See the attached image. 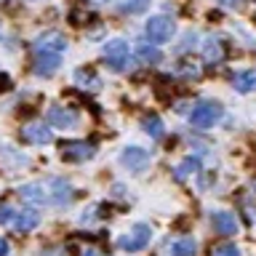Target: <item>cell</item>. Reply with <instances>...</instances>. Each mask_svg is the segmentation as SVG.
Returning a JSON list of instances; mask_svg holds the SVG:
<instances>
[{
	"label": "cell",
	"mask_w": 256,
	"mask_h": 256,
	"mask_svg": "<svg viewBox=\"0 0 256 256\" xmlns=\"http://www.w3.org/2000/svg\"><path fill=\"white\" fill-rule=\"evenodd\" d=\"M38 51H43V54H64L67 51V38H64L59 30H48V32H43V35L35 40V54Z\"/></svg>",
	"instance_id": "52a82bcc"
},
{
	"label": "cell",
	"mask_w": 256,
	"mask_h": 256,
	"mask_svg": "<svg viewBox=\"0 0 256 256\" xmlns=\"http://www.w3.org/2000/svg\"><path fill=\"white\" fill-rule=\"evenodd\" d=\"M224 3H227V6H235V3H238V0H224Z\"/></svg>",
	"instance_id": "484cf974"
},
{
	"label": "cell",
	"mask_w": 256,
	"mask_h": 256,
	"mask_svg": "<svg viewBox=\"0 0 256 256\" xmlns=\"http://www.w3.org/2000/svg\"><path fill=\"white\" fill-rule=\"evenodd\" d=\"M211 224L219 235H238V219H235V214H230V211H214Z\"/></svg>",
	"instance_id": "4fadbf2b"
},
{
	"label": "cell",
	"mask_w": 256,
	"mask_h": 256,
	"mask_svg": "<svg viewBox=\"0 0 256 256\" xmlns=\"http://www.w3.org/2000/svg\"><path fill=\"white\" fill-rule=\"evenodd\" d=\"M195 251H198V243L192 238H179V240L171 243V254L174 256H195Z\"/></svg>",
	"instance_id": "d6986e66"
},
{
	"label": "cell",
	"mask_w": 256,
	"mask_h": 256,
	"mask_svg": "<svg viewBox=\"0 0 256 256\" xmlns=\"http://www.w3.org/2000/svg\"><path fill=\"white\" fill-rule=\"evenodd\" d=\"M211 256H240V248L235 243H222L211 251Z\"/></svg>",
	"instance_id": "7402d4cb"
},
{
	"label": "cell",
	"mask_w": 256,
	"mask_h": 256,
	"mask_svg": "<svg viewBox=\"0 0 256 256\" xmlns=\"http://www.w3.org/2000/svg\"><path fill=\"white\" fill-rule=\"evenodd\" d=\"M8 224H11L16 232H30V230H35L40 224V214L32 211V208H22V211H14V216H11Z\"/></svg>",
	"instance_id": "8fae6325"
},
{
	"label": "cell",
	"mask_w": 256,
	"mask_h": 256,
	"mask_svg": "<svg viewBox=\"0 0 256 256\" xmlns=\"http://www.w3.org/2000/svg\"><path fill=\"white\" fill-rule=\"evenodd\" d=\"M136 56H139L142 64H160L163 62V54H160V48L155 43H136Z\"/></svg>",
	"instance_id": "9a60e30c"
},
{
	"label": "cell",
	"mask_w": 256,
	"mask_h": 256,
	"mask_svg": "<svg viewBox=\"0 0 256 256\" xmlns=\"http://www.w3.org/2000/svg\"><path fill=\"white\" fill-rule=\"evenodd\" d=\"M8 254V240H0V256Z\"/></svg>",
	"instance_id": "cb8c5ba5"
},
{
	"label": "cell",
	"mask_w": 256,
	"mask_h": 256,
	"mask_svg": "<svg viewBox=\"0 0 256 256\" xmlns=\"http://www.w3.org/2000/svg\"><path fill=\"white\" fill-rule=\"evenodd\" d=\"M219 118H222V104L219 102H200L190 112V126L198 128V131H208V128H214V123Z\"/></svg>",
	"instance_id": "7a4b0ae2"
},
{
	"label": "cell",
	"mask_w": 256,
	"mask_h": 256,
	"mask_svg": "<svg viewBox=\"0 0 256 256\" xmlns=\"http://www.w3.org/2000/svg\"><path fill=\"white\" fill-rule=\"evenodd\" d=\"M83 256H99V251H96V248H86Z\"/></svg>",
	"instance_id": "d4e9b609"
},
{
	"label": "cell",
	"mask_w": 256,
	"mask_h": 256,
	"mask_svg": "<svg viewBox=\"0 0 256 256\" xmlns=\"http://www.w3.org/2000/svg\"><path fill=\"white\" fill-rule=\"evenodd\" d=\"M232 86H235L238 94H251L256 88V72L246 70V72H238L235 78H232Z\"/></svg>",
	"instance_id": "ac0fdd59"
},
{
	"label": "cell",
	"mask_w": 256,
	"mask_h": 256,
	"mask_svg": "<svg viewBox=\"0 0 256 256\" xmlns=\"http://www.w3.org/2000/svg\"><path fill=\"white\" fill-rule=\"evenodd\" d=\"M80 115L72 107H51L48 110V123L56 128H75Z\"/></svg>",
	"instance_id": "9c48e42d"
},
{
	"label": "cell",
	"mask_w": 256,
	"mask_h": 256,
	"mask_svg": "<svg viewBox=\"0 0 256 256\" xmlns=\"http://www.w3.org/2000/svg\"><path fill=\"white\" fill-rule=\"evenodd\" d=\"M11 216H14V211H11V206H0V224H8L11 222Z\"/></svg>",
	"instance_id": "603a6c76"
},
{
	"label": "cell",
	"mask_w": 256,
	"mask_h": 256,
	"mask_svg": "<svg viewBox=\"0 0 256 256\" xmlns=\"http://www.w3.org/2000/svg\"><path fill=\"white\" fill-rule=\"evenodd\" d=\"M152 0H126L123 3V14H144L150 8Z\"/></svg>",
	"instance_id": "44dd1931"
},
{
	"label": "cell",
	"mask_w": 256,
	"mask_h": 256,
	"mask_svg": "<svg viewBox=\"0 0 256 256\" xmlns=\"http://www.w3.org/2000/svg\"><path fill=\"white\" fill-rule=\"evenodd\" d=\"M150 240H152L150 224H134V227L128 230L126 235L118 238V246H120V251L136 254V251H144V248L150 246Z\"/></svg>",
	"instance_id": "3957f363"
},
{
	"label": "cell",
	"mask_w": 256,
	"mask_h": 256,
	"mask_svg": "<svg viewBox=\"0 0 256 256\" xmlns=\"http://www.w3.org/2000/svg\"><path fill=\"white\" fill-rule=\"evenodd\" d=\"M75 83H78L80 88H88V91H99V88H102L99 75H96L94 70H86V67L75 70Z\"/></svg>",
	"instance_id": "2e32d148"
},
{
	"label": "cell",
	"mask_w": 256,
	"mask_h": 256,
	"mask_svg": "<svg viewBox=\"0 0 256 256\" xmlns=\"http://www.w3.org/2000/svg\"><path fill=\"white\" fill-rule=\"evenodd\" d=\"M120 163H123L128 171L134 174H142L144 168L150 166V152L142 150V147H126L123 155H120Z\"/></svg>",
	"instance_id": "ba28073f"
},
{
	"label": "cell",
	"mask_w": 256,
	"mask_h": 256,
	"mask_svg": "<svg viewBox=\"0 0 256 256\" xmlns=\"http://www.w3.org/2000/svg\"><path fill=\"white\" fill-rule=\"evenodd\" d=\"M22 200L27 203H43V206H67L72 200V187L70 182L64 179H48V182H32V184H24L19 190Z\"/></svg>",
	"instance_id": "6da1fadb"
},
{
	"label": "cell",
	"mask_w": 256,
	"mask_h": 256,
	"mask_svg": "<svg viewBox=\"0 0 256 256\" xmlns=\"http://www.w3.org/2000/svg\"><path fill=\"white\" fill-rule=\"evenodd\" d=\"M59 62H62V54H43V51H38L35 56V75L38 78H51L56 70H59Z\"/></svg>",
	"instance_id": "7c38bea8"
},
{
	"label": "cell",
	"mask_w": 256,
	"mask_h": 256,
	"mask_svg": "<svg viewBox=\"0 0 256 256\" xmlns=\"http://www.w3.org/2000/svg\"><path fill=\"white\" fill-rule=\"evenodd\" d=\"M198 171H200V158L190 155V158H184L182 163L174 168V179H176V182H184V179H187V176L198 174Z\"/></svg>",
	"instance_id": "e0dca14e"
},
{
	"label": "cell",
	"mask_w": 256,
	"mask_h": 256,
	"mask_svg": "<svg viewBox=\"0 0 256 256\" xmlns=\"http://www.w3.org/2000/svg\"><path fill=\"white\" fill-rule=\"evenodd\" d=\"M142 128L152 136V139H163V120H160L158 115H147L142 120Z\"/></svg>",
	"instance_id": "ffe728a7"
},
{
	"label": "cell",
	"mask_w": 256,
	"mask_h": 256,
	"mask_svg": "<svg viewBox=\"0 0 256 256\" xmlns=\"http://www.w3.org/2000/svg\"><path fill=\"white\" fill-rule=\"evenodd\" d=\"M203 59H206V64H222L227 59V48H224L219 38H208L203 43Z\"/></svg>",
	"instance_id": "5bb4252c"
},
{
	"label": "cell",
	"mask_w": 256,
	"mask_h": 256,
	"mask_svg": "<svg viewBox=\"0 0 256 256\" xmlns=\"http://www.w3.org/2000/svg\"><path fill=\"white\" fill-rule=\"evenodd\" d=\"M102 56H104V62H107V67L112 72H123L128 67V43L120 38L110 40V43H104Z\"/></svg>",
	"instance_id": "277c9868"
},
{
	"label": "cell",
	"mask_w": 256,
	"mask_h": 256,
	"mask_svg": "<svg viewBox=\"0 0 256 256\" xmlns=\"http://www.w3.org/2000/svg\"><path fill=\"white\" fill-rule=\"evenodd\" d=\"M96 155V144L91 142H62V158L70 163H83Z\"/></svg>",
	"instance_id": "8992f818"
},
{
	"label": "cell",
	"mask_w": 256,
	"mask_h": 256,
	"mask_svg": "<svg viewBox=\"0 0 256 256\" xmlns=\"http://www.w3.org/2000/svg\"><path fill=\"white\" fill-rule=\"evenodd\" d=\"M174 32H176V24H174V19H168V16H152V19L144 24V35H147V40L155 46L171 40Z\"/></svg>",
	"instance_id": "5b68a950"
},
{
	"label": "cell",
	"mask_w": 256,
	"mask_h": 256,
	"mask_svg": "<svg viewBox=\"0 0 256 256\" xmlns=\"http://www.w3.org/2000/svg\"><path fill=\"white\" fill-rule=\"evenodd\" d=\"M22 139L27 144H51L54 134H51V128L43 126V123H30V126L22 128Z\"/></svg>",
	"instance_id": "30bf717a"
}]
</instances>
